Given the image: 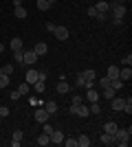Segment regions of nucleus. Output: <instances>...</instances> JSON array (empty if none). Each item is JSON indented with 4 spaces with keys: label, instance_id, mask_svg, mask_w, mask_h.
<instances>
[{
    "label": "nucleus",
    "instance_id": "9b49d317",
    "mask_svg": "<svg viewBox=\"0 0 132 147\" xmlns=\"http://www.w3.org/2000/svg\"><path fill=\"white\" fill-rule=\"evenodd\" d=\"M99 143L101 145H114V134H106V132H104V134L99 136Z\"/></svg>",
    "mask_w": 132,
    "mask_h": 147
},
{
    "label": "nucleus",
    "instance_id": "6ab92c4d",
    "mask_svg": "<svg viewBox=\"0 0 132 147\" xmlns=\"http://www.w3.org/2000/svg\"><path fill=\"white\" fill-rule=\"evenodd\" d=\"M9 46H11V51H20L22 49V40H20V37H13L11 42H9Z\"/></svg>",
    "mask_w": 132,
    "mask_h": 147
},
{
    "label": "nucleus",
    "instance_id": "f03ea898",
    "mask_svg": "<svg viewBox=\"0 0 132 147\" xmlns=\"http://www.w3.org/2000/svg\"><path fill=\"white\" fill-rule=\"evenodd\" d=\"M35 61H38L35 51H22V64H24V66H33Z\"/></svg>",
    "mask_w": 132,
    "mask_h": 147
},
{
    "label": "nucleus",
    "instance_id": "423d86ee",
    "mask_svg": "<svg viewBox=\"0 0 132 147\" xmlns=\"http://www.w3.org/2000/svg\"><path fill=\"white\" fill-rule=\"evenodd\" d=\"M123 103H126V99H119V97H112V99H110V108L117 110V112L123 110Z\"/></svg>",
    "mask_w": 132,
    "mask_h": 147
},
{
    "label": "nucleus",
    "instance_id": "a18cd8bd",
    "mask_svg": "<svg viewBox=\"0 0 132 147\" xmlns=\"http://www.w3.org/2000/svg\"><path fill=\"white\" fill-rule=\"evenodd\" d=\"M46 2H49L51 7H53V5H57V0H46Z\"/></svg>",
    "mask_w": 132,
    "mask_h": 147
},
{
    "label": "nucleus",
    "instance_id": "b1692460",
    "mask_svg": "<svg viewBox=\"0 0 132 147\" xmlns=\"http://www.w3.org/2000/svg\"><path fill=\"white\" fill-rule=\"evenodd\" d=\"M82 75H84V79H86V81H95V79H97L95 70H82Z\"/></svg>",
    "mask_w": 132,
    "mask_h": 147
},
{
    "label": "nucleus",
    "instance_id": "a19ab883",
    "mask_svg": "<svg viewBox=\"0 0 132 147\" xmlns=\"http://www.w3.org/2000/svg\"><path fill=\"white\" fill-rule=\"evenodd\" d=\"M84 81H86V79H84V75L77 73V86H84Z\"/></svg>",
    "mask_w": 132,
    "mask_h": 147
},
{
    "label": "nucleus",
    "instance_id": "4c0bfd02",
    "mask_svg": "<svg viewBox=\"0 0 132 147\" xmlns=\"http://www.w3.org/2000/svg\"><path fill=\"white\" fill-rule=\"evenodd\" d=\"M44 125V134H49L51 136V132H53V125H49V123H42Z\"/></svg>",
    "mask_w": 132,
    "mask_h": 147
},
{
    "label": "nucleus",
    "instance_id": "a878e982",
    "mask_svg": "<svg viewBox=\"0 0 132 147\" xmlns=\"http://www.w3.org/2000/svg\"><path fill=\"white\" fill-rule=\"evenodd\" d=\"M51 5L46 2V0H38V11H49Z\"/></svg>",
    "mask_w": 132,
    "mask_h": 147
},
{
    "label": "nucleus",
    "instance_id": "2f4dec72",
    "mask_svg": "<svg viewBox=\"0 0 132 147\" xmlns=\"http://www.w3.org/2000/svg\"><path fill=\"white\" fill-rule=\"evenodd\" d=\"M121 64H123V66H130V64H132V55H130V53L121 57Z\"/></svg>",
    "mask_w": 132,
    "mask_h": 147
},
{
    "label": "nucleus",
    "instance_id": "7c9ffc66",
    "mask_svg": "<svg viewBox=\"0 0 132 147\" xmlns=\"http://www.w3.org/2000/svg\"><path fill=\"white\" fill-rule=\"evenodd\" d=\"M9 86V75H0V88Z\"/></svg>",
    "mask_w": 132,
    "mask_h": 147
},
{
    "label": "nucleus",
    "instance_id": "58836bf2",
    "mask_svg": "<svg viewBox=\"0 0 132 147\" xmlns=\"http://www.w3.org/2000/svg\"><path fill=\"white\" fill-rule=\"evenodd\" d=\"M88 16H90V18H97V9H95V7H88Z\"/></svg>",
    "mask_w": 132,
    "mask_h": 147
},
{
    "label": "nucleus",
    "instance_id": "4be33fe9",
    "mask_svg": "<svg viewBox=\"0 0 132 147\" xmlns=\"http://www.w3.org/2000/svg\"><path fill=\"white\" fill-rule=\"evenodd\" d=\"M114 94H117V90H114L112 86H106V88H104V97H106L108 101H110V99H112Z\"/></svg>",
    "mask_w": 132,
    "mask_h": 147
},
{
    "label": "nucleus",
    "instance_id": "ddd939ff",
    "mask_svg": "<svg viewBox=\"0 0 132 147\" xmlns=\"http://www.w3.org/2000/svg\"><path fill=\"white\" fill-rule=\"evenodd\" d=\"M86 99L90 101V103H95V101H99V92L95 90V88H88V92H86Z\"/></svg>",
    "mask_w": 132,
    "mask_h": 147
},
{
    "label": "nucleus",
    "instance_id": "e433bc0d",
    "mask_svg": "<svg viewBox=\"0 0 132 147\" xmlns=\"http://www.w3.org/2000/svg\"><path fill=\"white\" fill-rule=\"evenodd\" d=\"M13 141H22V129H16V132H13Z\"/></svg>",
    "mask_w": 132,
    "mask_h": 147
},
{
    "label": "nucleus",
    "instance_id": "c85d7f7f",
    "mask_svg": "<svg viewBox=\"0 0 132 147\" xmlns=\"http://www.w3.org/2000/svg\"><path fill=\"white\" fill-rule=\"evenodd\" d=\"M46 79H49V73H46V70H38V81H44V84H46Z\"/></svg>",
    "mask_w": 132,
    "mask_h": 147
},
{
    "label": "nucleus",
    "instance_id": "aec40b11",
    "mask_svg": "<svg viewBox=\"0 0 132 147\" xmlns=\"http://www.w3.org/2000/svg\"><path fill=\"white\" fill-rule=\"evenodd\" d=\"M70 90V86H68V84H66V81H60V84H57V92H60V94H66V92H68Z\"/></svg>",
    "mask_w": 132,
    "mask_h": 147
},
{
    "label": "nucleus",
    "instance_id": "2eb2a0df",
    "mask_svg": "<svg viewBox=\"0 0 132 147\" xmlns=\"http://www.w3.org/2000/svg\"><path fill=\"white\" fill-rule=\"evenodd\" d=\"M38 81V70H26V84H35Z\"/></svg>",
    "mask_w": 132,
    "mask_h": 147
},
{
    "label": "nucleus",
    "instance_id": "f704fd0d",
    "mask_svg": "<svg viewBox=\"0 0 132 147\" xmlns=\"http://www.w3.org/2000/svg\"><path fill=\"white\" fill-rule=\"evenodd\" d=\"M0 117H2V119L9 117V108H7V105H0Z\"/></svg>",
    "mask_w": 132,
    "mask_h": 147
},
{
    "label": "nucleus",
    "instance_id": "bb28decb",
    "mask_svg": "<svg viewBox=\"0 0 132 147\" xmlns=\"http://www.w3.org/2000/svg\"><path fill=\"white\" fill-rule=\"evenodd\" d=\"M11 73H13V64H7V66L0 68V75H9L11 77Z\"/></svg>",
    "mask_w": 132,
    "mask_h": 147
},
{
    "label": "nucleus",
    "instance_id": "39448f33",
    "mask_svg": "<svg viewBox=\"0 0 132 147\" xmlns=\"http://www.w3.org/2000/svg\"><path fill=\"white\" fill-rule=\"evenodd\" d=\"M49 117H51V114L44 110V108H38V110H35V121H38V123H46Z\"/></svg>",
    "mask_w": 132,
    "mask_h": 147
},
{
    "label": "nucleus",
    "instance_id": "72a5a7b5",
    "mask_svg": "<svg viewBox=\"0 0 132 147\" xmlns=\"http://www.w3.org/2000/svg\"><path fill=\"white\" fill-rule=\"evenodd\" d=\"M13 59L18 61V64H22V49H20V51H13Z\"/></svg>",
    "mask_w": 132,
    "mask_h": 147
},
{
    "label": "nucleus",
    "instance_id": "4468645a",
    "mask_svg": "<svg viewBox=\"0 0 132 147\" xmlns=\"http://www.w3.org/2000/svg\"><path fill=\"white\" fill-rule=\"evenodd\" d=\"M106 77H108V79H119V66H110Z\"/></svg>",
    "mask_w": 132,
    "mask_h": 147
},
{
    "label": "nucleus",
    "instance_id": "cd10ccee",
    "mask_svg": "<svg viewBox=\"0 0 132 147\" xmlns=\"http://www.w3.org/2000/svg\"><path fill=\"white\" fill-rule=\"evenodd\" d=\"M110 86H112L114 90H119V88H123V86H126V84H123V81H121V79H110Z\"/></svg>",
    "mask_w": 132,
    "mask_h": 147
},
{
    "label": "nucleus",
    "instance_id": "412c9836",
    "mask_svg": "<svg viewBox=\"0 0 132 147\" xmlns=\"http://www.w3.org/2000/svg\"><path fill=\"white\" fill-rule=\"evenodd\" d=\"M44 110L49 112V114H55L57 112V103L55 101H49V103H44Z\"/></svg>",
    "mask_w": 132,
    "mask_h": 147
},
{
    "label": "nucleus",
    "instance_id": "c03bdc74",
    "mask_svg": "<svg viewBox=\"0 0 132 147\" xmlns=\"http://www.w3.org/2000/svg\"><path fill=\"white\" fill-rule=\"evenodd\" d=\"M53 29H55V24H53V22H46V31H51V33H53Z\"/></svg>",
    "mask_w": 132,
    "mask_h": 147
},
{
    "label": "nucleus",
    "instance_id": "393cba45",
    "mask_svg": "<svg viewBox=\"0 0 132 147\" xmlns=\"http://www.w3.org/2000/svg\"><path fill=\"white\" fill-rule=\"evenodd\" d=\"M33 90H35V92H38V94H42V92L44 90H46V86H44V81H35V84H33Z\"/></svg>",
    "mask_w": 132,
    "mask_h": 147
},
{
    "label": "nucleus",
    "instance_id": "1a4fd4ad",
    "mask_svg": "<svg viewBox=\"0 0 132 147\" xmlns=\"http://www.w3.org/2000/svg\"><path fill=\"white\" fill-rule=\"evenodd\" d=\"M95 9H97V13H110V2H106V0H99V2L95 5Z\"/></svg>",
    "mask_w": 132,
    "mask_h": 147
},
{
    "label": "nucleus",
    "instance_id": "f3484780",
    "mask_svg": "<svg viewBox=\"0 0 132 147\" xmlns=\"http://www.w3.org/2000/svg\"><path fill=\"white\" fill-rule=\"evenodd\" d=\"M35 143L44 147V145H49V143H51V136H49V134H44V132H42V134L38 136V141H35Z\"/></svg>",
    "mask_w": 132,
    "mask_h": 147
},
{
    "label": "nucleus",
    "instance_id": "9d476101",
    "mask_svg": "<svg viewBox=\"0 0 132 147\" xmlns=\"http://www.w3.org/2000/svg\"><path fill=\"white\" fill-rule=\"evenodd\" d=\"M117 129H119V125H117L114 121H106L104 123V132H106V134H114Z\"/></svg>",
    "mask_w": 132,
    "mask_h": 147
},
{
    "label": "nucleus",
    "instance_id": "49530a36",
    "mask_svg": "<svg viewBox=\"0 0 132 147\" xmlns=\"http://www.w3.org/2000/svg\"><path fill=\"white\" fill-rule=\"evenodd\" d=\"M2 51H5V44H2V42H0V53H2Z\"/></svg>",
    "mask_w": 132,
    "mask_h": 147
},
{
    "label": "nucleus",
    "instance_id": "f8f14e48",
    "mask_svg": "<svg viewBox=\"0 0 132 147\" xmlns=\"http://www.w3.org/2000/svg\"><path fill=\"white\" fill-rule=\"evenodd\" d=\"M75 114H77V117H82V119H86L88 114H90V110H88V105H82V103H79V105L75 108Z\"/></svg>",
    "mask_w": 132,
    "mask_h": 147
},
{
    "label": "nucleus",
    "instance_id": "c756f323",
    "mask_svg": "<svg viewBox=\"0 0 132 147\" xmlns=\"http://www.w3.org/2000/svg\"><path fill=\"white\" fill-rule=\"evenodd\" d=\"M64 145H66V147H77V138H64Z\"/></svg>",
    "mask_w": 132,
    "mask_h": 147
},
{
    "label": "nucleus",
    "instance_id": "0eeeda50",
    "mask_svg": "<svg viewBox=\"0 0 132 147\" xmlns=\"http://www.w3.org/2000/svg\"><path fill=\"white\" fill-rule=\"evenodd\" d=\"M33 51H35V55H38V57H42V55H46V53H49V44H46V42H38Z\"/></svg>",
    "mask_w": 132,
    "mask_h": 147
},
{
    "label": "nucleus",
    "instance_id": "20e7f679",
    "mask_svg": "<svg viewBox=\"0 0 132 147\" xmlns=\"http://www.w3.org/2000/svg\"><path fill=\"white\" fill-rule=\"evenodd\" d=\"M119 79L123 81V84H128V81L132 79V70H130V66H126V68H119Z\"/></svg>",
    "mask_w": 132,
    "mask_h": 147
},
{
    "label": "nucleus",
    "instance_id": "c9c22d12",
    "mask_svg": "<svg viewBox=\"0 0 132 147\" xmlns=\"http://www.w3.org/2000/svg\"><path fill=\"white\" fill-rule=\"evenodd\" d=\"M99 86H101V88L110 86V79H108V77H101V79H99Z\"/></svg>",
    "mask_w": 132,
    "mask_h": 147
},
{
    "label": "nucleus",
    "instance_id": "5701e85b",
    "mask_svg": "<svg viewBox=\"0 0 132 147\" xmlns=\"http://www.w3.org/2000/svg\"><path fill=\"white\" fill-rule=\"evenodd\" d=\"M13 13H16V18H18V20L26 18V9H24V7H16V11H13Z\"/></svg>",
    "mask_w": 132,
    "mask_h": 147
},
{
    "label": "nucleus",
    "instance_id": "ea45409f",
    "mask_svg": "<svg viewBox=\"0 0 132 147\" xmlns=\"http://www.w3.org/2000/svg\"><path fill=\"white\" fill-rule=\"evenodd\" d=\"M108 18H110V13H97V20H101V22L108 20Z\"/></svg>",
    "mask_w": 132,
    "mask_h": 147
},
{
    "label": "nucleus",
    "instance_id": "37998d69",
    "mask_svg": "<svg viewBox=\"0 0 132 147\" xmlns=\"http://www.w3.org/2000/svg\"><path fill=\"white\" fill-rule=\"evenodd\" d=\"M82 101H84V99L79 97V94H75V97H73V105H79V103H82Z\"/></svg>",
    "mask_w": 132,
    "mask_h": 147
},
{
    "label": "nucleus",
    "instance_id": "a211bd4d",
    "mask_svg": "<svg viewBox=\"0 0 132 147\" xmlns=\"http://www.w3.org/2000/svg\"><path fill=\"white\" fill-rule=\"evenodd\" d=\"M18 92L20 94H22V97H26V94H29V92H31V84H20V88H18Z\"/></svg>",
    "mask_w": 132,
    "mask_h": 147
},
{
    "label": "nucleus",
    "instance_id": "dca6fc26",
    "mask_svg": "<svg viewBox=\"0 0 132 147\" xmlns=\"http://www.w3.org/2000/svg\"><path fill=\"white\" fill-rule=\"evenodd\" d=\"M77 145H79V147H90V138H88L86 134L77 136Z\"/></svg>",
    "mask_w": 132,
    "mask_h": 147
},
{
    "label": "nucleus",
    "instance_id": "f257e3e1",
    "mask_svg": "<svg viewBox=\"0 0 132 147\" xmlns=\"http://www.w3.org/2000/svg\"><path fill=\"white\" fill-rule=\"evenodd\" d=\"M110 11H112V18H119V20L126 18V5H117V2H110Z\"/></svg>",
    "mask_w": 132,
    "mask_h": 147
},
{
    "label": "nucleus",
    "instance_id": "473e14b6",
    "mask_svg": "<svg viewBox=\"0 0 132 147\" xmlns=\"http://www.w3.org/2000/svg\"><path fill=\"white\" fill-rule=\"evenodd\" d=\"M88 110L93 112V114H99V112H101V108H99V105H97V101H95L93 105H88Z\"/></svg>",
    "mask_w": 132,
    "mask_h": 147
},
{
    "label": "nucleus",
    "instance_id": "6e6552de",
    "mask_svg": "<svg viewBox=\"0 0 132 147\" xmlns=\"http://www.w3.org/2000/svg\"><path fill=\"white\" fill-rule=\"evenodd\" d=\"M62 141H64V132H60V129H53V132H51V143L62 145Z\"/></svg>",
    "mask_w": 132,
    "mask_h": 147
},
{
    "label": "nucleus",
    "instance_id": "79ce46f5",
    "mask_svg": "<svg viewBox=\"0 0 132 147\" xmlns=\"http://www.w3.org/2000/svg\"><path fill=\"white\" fill-rule=\"evenodd\" d=\"M20 97H22V94H20V92H18V90H13V92H11V101H18V99H20Z\"/></svg>",
    "mask_w": 132,
    "mask_h": 147
},
{
    "label": "nucleus",
    "instance_id": "7ed1b4c3",
    "mask_svg": "<svg viewBox=\"0 0 132 147\" xmlns=\"http://www.w3.org/2000/svg\"><path fill=\"white\" fill-rule=\"evenodd\" d=\"M53 35L57 37V40H60V42H64V40H68V29H66V26H55V29H53Z\"/></svg>",
    "mask_w": 132,
    "mask_h": 147
}]
</instances>
